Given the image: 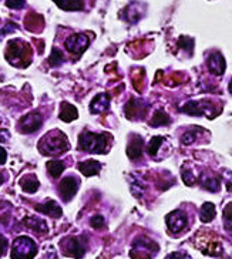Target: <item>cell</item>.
Returning <instances> with one entry per match:
<instances>
[{"label": "cell", "mask_w": 232, "mask_h": 259, "mask_svg": "<svg viewBox=\"0 0 232 259\" xmlns=\"http://www.w3.org/2000/svg\"><path fill=\"white\" fill-rule=\"evenodd\" d=\"M37 147L43 155H60L70 148V144L66 134L59 130H53L40 138Z\"/></svg>", "instance_id": "obj_1"}, {"label": "cell", "mask_w": 232, "mask_h": 259, "mask_svg": "<svg viewBox=\"0 0 232 259\" xmlns=\"http://www.w3.org/2000/svg\"><path fill=\"white\" fill-rule=\"evenodd\" d=\"M6 59L16 67H24L23 60H26L30 65L32 59V51L30 46L23 43L21 40H10L7 43V50H6Z\"/></svg>", "instance_id": "obj_2"}, {"label": "cell", "mask_w": 232, "mask_h": 259, "mask_svg": "<svg viewBox=\"0 0 232 259\" xmlns=\"http://www.w3.org/2000/svg\"><path fill=\"white\" fill-rule=\"evenodd\" d=\"M108 138H110L108 134H94V132L84 131L79 137V148L94 154L105 152Z\"/></svg>", "instance_id": "obj_3"}, {"label": "cell", "mask_w": 232, "mask_h": 259, "mask_svg": "<svg viewBox=\"0 0 232 259\" xmlns=\"http://www.w3.org/2000/svg\"><path fill=\"white\" fill-rule=\"evenodd\" d=\"M36 254L37 246L29 237H19L12 245V259H33Z\"/></svg>", "instance_id": "obj_4"}, {"label": "cell", "mask_w": 232, "mask_h": 259, "mask_svg": "<svg viewBox=\"0 0 232 259\" xmlns=\"http://www.w3.org/2000/svg\"><path fill=\"white\" fill-rule=\"evenodd\" d=\"M43 124V115L39 111H32L26 114L24 117L20 118L19 121V131L23 134H30L42 127Z\"/></svg>", "instance_id": "obj_5"}, {"label": "cell", "mask_w": 232, "mask_h": 259, "mask_svg": "<svg viewBox=\"0 0 232 259\" xmlns=\"http://www.w3.org/2000/svg\"><path fill=\"white\" fill-rule=\"evenodd\" d=\"M66 49L70 51V53H73V54H77V56H80V54H83L85 49L88 47V44H90V40H88V37L83 34V33H79V34H73V36H70L68 39L66 40Z\"/></svg>", "instance_id": "obj_6"}, {"label": "cell", "mask_w": 232, "mask_h": 259, "mask_svg": "<svg viewBox=\"0 0 232 259\" xmlns=\"http://www.w3.org/2000/svg\"><path fill=\"white\" fill-rule=\"evenodd\" d=\"M79 184H80V181L76 177H66L60 182L59 193L62 195L63 201H70L76 195L77 190H79Z\"/></svg>", "instance_id": "obj_7"}, {"label": "cell", "mask_w": 232, "mask_h": 259, "mask_svg": "<svg viewBox=\"0 0 232 259\" xmlns=\"http://www.w3.org/2000/svg\"><path fill=\"white\" fill-rule=\"evenodd\" d=\"M167 225H168V228L172 232H178V231H181L187 225V218H185V215H184L183 212L174 211V212H171L167 216Z\"/></svg>", "instance_id": "obj_8"}, {"label": "cell", "mask_w": 232, "mask_h": 259, "mask_svg": "<svg viewBox=\"0 0 232 259\" xmlns=\"http://www.w3.org/2000/svg\"><path fill=\"white\" fill-rule=\"evenodd\" d=\"M64 252L73 258H82L85 252V248L79 238H70L64 245Z\"/></svg>", "instance_id": "obj_9"}, {"label": "cell", "mask_w": 232, "mask_h": 259, "mask_svg": "<svg viewBox=\"0 0 232 259\" xmlns=\"http://www.w3.org/2000/svg\"><path fill=\"white\" fill-rule=\"evenodd\" d=\"M208 68L215 76H221L225 71V60L221 53H212L208 57Z\"/></svg>", "instance_id": "obj_10"}, {"label": "cell", "mask_w": 232, "mask_h": 259, "mask_svg": "<svg viewBox=\"0 0 232 259\" xmlns=\"http://www.w3.org/2000/svg\"><path fill=\"white\" fill-rule=\"evenodd\" d=\"M36 211L42 212V214H46V215H50L53 218H60L63 211L60 208V205L53 201V199H49L47 202L42 204V205H36Z\"/></svg>", "instance_id": "obj_11"}, {"label": "cell", "mask_w": 232, "mask_h": 259, "mask_svg": "<svg viewBox=\"0 0 232 259\" xmlns=\"http://www.w3.org/2000/svg\"><path fill=\"white\" fill-rule=\"evenodd\" d=\"M143 151H144V141L141 137L135 135L134 140H131L127 147V154L131 160H138V158H141Z\"/></svg>", "instance_id": "obj_12"}, {"label": "cell", "mask_w": 232, "mask_h": 259, "mask_svg": "<svg viewBox=\"0 0 232 259\" xmlns=\"http://www.w3.org/2000/svg\"><path fill=\"white\" fill-rule=\"evenodd\" d=\"M108 106H110V98L107 94L101 93V94H97L90 103V110L91 113H103L108 110Z\"/></svg>", "instance_id": "obj_13"}, {"label": "cell", "mask_w": 232, "mask_h": 259, "mask_svg": "<svg viewBox=\"0 0 232 259\" xmlns=\"http://www.w3.org/2000/svg\"><path fill=\"white\" fill-rule=\"evenodd\" d=\"M19 184H20V187H21V190L24 191V193H27V194H33L36 193L37 190H39V179L37 177L34 175V174H27V175H24L23 178H20L19 181Z\"/></svg>", "instance_id": "obj_14"}, {"label": "cell", "mask_w": 232, "mask_h": 259, "mask_svg": "<svg viewBox=\"0 0 232 259\" xmlns=\"http://www.w3.org/2000/svg\"><path fill=\"white\" fill-rule=\"evenodd\" d=\"M79 170L85 177H93V175L99 174V171L101 170V164L94 161V160H88V161L80 162L79 164Z\"/></svg>", "instance_id": "obj_15"}, {"label": "cell", "mask_w": 232, "mask_h": 259, "mask_svg": "<svg viewBox=\"0 0 232 259\" xmlns=\"http://www.w3.org/2000/svg\"><path fill=\"white\" fill-rule=\"evenodd\" d=\"M60 120L66 121V123H71L79 117V111L74 106L68 104V103H63L62 104V110H60Z\"/></svg>", "instance_id": "obj_16"}, {"label": "cell", "mask_w": 232, "mask_h": 259, "mask_svg": "<svg viewBox=\"0 0 232 259\" xmlns=\"http://www.w3.org/2000/svg\"><path fill=\"white\" fill-rule=\"evenodd\" d=\"M54 3L67 12H76V10H82L84 7L83 0H54Z\"/></svg>", "instance_id": "obj_17"}, {"label": "cell", "mask_w": 232, "mask_h": 259, "mask_svg": "<svg viewBox=\"0 0 232 259\" xmlns=\"http://www.w3.org/2000/svg\"><path fill=\"white\" fill-rule=\"evenodd\" d=\"M27 227L30 228V229H33L36 232H39V234H46V231H47V228H46V224L42 221V219H39V218H24V221H23Z\"/></svg>", "instance_id": "obj_18"}, {"label": "cell", "mask_w": 232, "mask_h": 259, "mask_svg": "<svg viewBox=\"0 0 232 259\" xmlns=\"http://www.w3.org/2000/svg\"><path fill=\"white\" fill-rule=\"evenodd\" d=\"M215 216V207L211 202H205L201 208V221L202 222H211Z\"/></svg>", "instance_id": "obj_19"}, {"label": "cell", "mask_w": 232, "mask_h": 259, "mask_svg": "<svg viewBox=\"0 0 232 259\" xmlns=\"http://www.w3.org/2000/svg\"><path fill=\"white\" fill-rule=\"evenodd\" d=\"M47 171L53 178H59L60 174L64 171V164L62 161H57V160L49 161L47 162Z\"/></svg>", "instance_id": "obj_20"}, {"label": "cell", "mask_w": 232, "mask_h": 259, "mask_svg": "<svg viewBox=\"0 0 232 259\" xmlns=\"http://www.w3.org/2000/svg\"><path fill=\"white\" fill-rule=\"evenodd\" d=\"M63 62H64L63 51L60 49H57V47H54V49L51 50V54H50L49 57V65L51 67H59V65H63Z\"/></svg>", "instance_id": "obj_21"}, {"label": "cell", "mask_w": 232, "mask_h": 259, "mask_svg": "<svg viewBox=\"0 0 232 259\" xmlns=\"http://www.w3.org/2000/svg\"><path fill=\"white\" fill-rule=\"evenodd\" d=\"M169 123V118H168V115L164 113V110H158L157 113L154 114V117H152V120H151V126L152 127H160V126H167Z\"/></svg>", "instance_id": "obj_22"}, {"label": "cell", "mask_w": 232, "mask_h": 259, "mask_svg": "<svg viewBox=\"0 0 232 259\" xmlns=\"http://www.w3.org/2000/svg\"><path fill=\"white\" fill-rule=\"evenodd\" d=\"M202 181V185L210 190V191H218L219 190V179L215 175H210V177H204Z\"/></svg>", "instance_id": "obj_23"}, {"label": "cell", "mask_w": 232, "mask_h": 259, "mask_svg": "<svg viewBox=\"0 0 232 259\" xmlns=\"http://www.w3.org/2000/svg\"><path fill=\"white\" fill-rule=\"evenodd\" d=\"M163 137H154L151 141L148 143V146H147V152H148L149 155H155L157 154V151H158V148L160 146L163 144Z\"/></svg>", "instance_id": "obj_24"}, {"label": "cell", "mask_w": 232, "mask_h": 259, "mask_svg": "<svg viewBox=\"0 0 232 259\" xmlns=\"http://www.w3.org/2000/svg\"><path fill=\"white\" fill-rule=\"evenodd\" d=\"M178 44H180L181 49L187 50V51H190V53H192V46H194L192 39H190V37H181L180 42H178Z\"/></svg>", "instance_id": "obj_25"}, {"label": "cell", "mask_w": 232, "mask_h": 259, "mask_svg": "<svg viewBox=\"0 0 232 259\" xmlns=\"http://www.w3.org/2000/svg\"><path fill=\"white\" fill-rule=\"evenodd\" d=\"M26 4L24 0H6V6L9 9H13V10H19V9H23Z\"/></svg>", "instance_id": "obj_26"}, {"label": "cell", "mask_w": 232, "mask_h": 259, "mask_svg": "<svg viewBox=\"0 0 232 259\" xmlns=\"http://www.w3.org/2000/svg\"><path fill=\"white\" fill-rule=\"evenodd\" d=\"M181 140H183L184 146H188V144L194 143V140H195V132H194V131H187L183 135Z\"/></svg>", "instance_id": "obj_27"}, {"label": "cell", "mask_w": 232, "mask_h": 259, "mask_svg": "<svg viewBox=\"0 0 232 259\" xmlns=\"http://www.w3.org/2000/svg\"><path fill=\"white\" fill-rule=\"evenodd\" d=\"M90 224H91V227L93 228L100 229V228L104 227V218H103V216H100V215H96V216H93V218H91Z\"/></svg>", "instance_id": "obj_28"}, {"label": "cell", "mask_w": 232, "mask_h": 259, "mask_svg": "<svg viewBox=\"0 0 232 259\" xmlns=\"http://www.w3.org/2000/svg\"><path fill=\"white\" fill-rule=\"evenodd\" d=\"M16 29H17V24H15V23H7V24H6V26L0 30V40H1V37H3L4 34L15 32Z\"/></svg>", "instance_id": "obj_29"}, {"label": "cell", "mask_w": 232, "mask_h": 259, "mask_svg": "<svg viewBox=\"0 0 232 259\" xmlns=\"http://www.w3.org/2000/svg\"><path fill=\"white\" fill-rule=\"evenodd\" d=\"M183 179L187 185H191V184H194V181H195L194 175H192L191 173H187L185 170H183Z\"/></svg>", "instance_id": "obj_30"}, {"label": "cell", "mask_w": 232, "mask_h": 259, "mask_svg": "<svg viewBox=\"0 0 232 259\" xmlns=\"http://www.w3.org/2000/svg\"><path fill=\"white\" fill-rule=\"evenodd\" d=\"M6 249H7V239L0 234V257L6 252Z\"/></svg>", "instance_id": "obj_31"}, {"label": "cell", "mask_w": 232, "mask_h": 259, "mask_svg": "<svg viewBox=\"0 0 232 259\" xmlns=\"http://www.w3.org/2000/svg\"><path fill=\"white\" fill-rule=\"evenodd\" d=\"M7 160V152L3 147H0V164H4Z\"/></svg>", "instance_id": "obj_32"}, {"label": "cell", "mask_w": 232, "mask_h": 259, "mask_svg": "<svg viewBox=\"0 0 232 259\" xmlns=\"http://www.w3.org/2000/svg\"><path fill=\"white\" fill-rule=\"evenodd\" d=\"M3 181H4V177H3V174L0 173V185L3 184Z\"/></svg>", "instance_id": "obj_33"}, {"label": "cell", "mask_w": 232, "mask_h": 259, "mask_svg": "<svg viewBox=\"0 0 232 259\" xmlns=\"http://www.w3.org/2000/svg\"><path fill=\"white\" fill-rule=\"evenodd\" d=\"M230 91L232 93V80H231V83H230Z\"/></svg>", "instance_id": "obj_34"}]
</instances>
